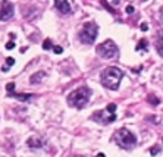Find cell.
<instances>
[{"instance_id":"cell-1","label":"cell","mask_w":163,"mask_h":157,"mask_svg":"<svg viewBox=\"0 0 163 157\" xmlns=\"http://www.w3.org/2000/svg\"><path fill=\"white\" fill-rule=\"evenodd\" d=\"M123 72L116 66H109L101 72V84L109 90H118Z\"/></svg>"},{"instance_id":"cell-2","label":"cell","mask_w":163,"mask_h":157,"mask_svg":"<svg viewBox=\"0 0 163 157\" xmlns=\"http://www.w3.org/2000/svg\"><path fill=\"white\" fill-rule=\"evenodd\" d=\"M91 97V90L88 87H81V88H77L73 90L71 94L68 95V104L72 106V107L77 109H82L88 103V100Z\"/></svg>"},{"instance_id":"cell-3","label":"cell","mask_w":163,"mask_h":157,"mask_svg":"<svg viewBox=\"0 0 163 157\" xmlns=\"http://www.w3.org/2000/svg\"><path fill=\"white\" fill-rule=\"evenodd\" d=\"M115 141L123 150H132L137 145V137L127 128H121L115 132Z\"/></svg>"},{"instance_id":"cell-4","label":"cell","mask_w":163,"mask_h":157,"mask_svg":"<svg viewBox=\"0 0 163 157\" xmlns=\"http://www.w3.org/2000/svg\"><path fill=\"white\" fill-rule=\"evenodd\" d=\"M116 104L115 103H110L107 104V107L104 109V110H97V112L91 116V119L97 123H101V125H109V123H112L113 121H116Z\"/></svg>"},{"instance_id":"cell-5","label":"cell","mask_w":163,"mask_h":157,"mask_svg":"<svg viewBox=\"0 0 163 157\" xmlns=\"http://www.w3.org/2000/svg\"><path fill=\"white\" fill-rule=\"evenodd\" d=\"M97 34H99V27L94 22H87L79 31V40L84 44H93L97 38Z\"/></svg>"},{"instance_id":"cell-6","label":"cell","mask_w":163,"mask_h":157,"mask_svg":"<svg viewBox=\"0 0 163 157\" xmlns=\"http://www.w3.org/2000/svg\"><path fill=\"white\" fill-rule=\"evenodd\" d=\"M97 53H99L100 57H103V59H113L118 56L119 53V49H118V46L115 44L112 40H106L103 41L101 44L97 46Z\"/></svg>"},{"instance_id":"cell-7","label":"cell","mask_w":163,"mask_h":157,"mask_svg":"<svg viewBox=\"0 0 163 157\" xmlns=\"http://www.w3.org/2000/svg\"><path fill=\"white\" fill-rule=\"evenodd\" d=\"M12 16H13V5L8 0H3L0 3V21H8Z\"/></svg>"},{"instance_id":"cell-8","label":"cell","mask_w":163,"mask_h":157,"mask_svg":"<svg viewBox=\"0 0 163 157\" xmlns=\"http://www.w3.org/2000/svg\"><path fill=\"white\" fill-rule=\"evenodd\" d=\"M54 6H56V9L59 10L60 13L63 15H69L72 13V0H54Z\"/></svg>"},{"instance_id":"cell-9","label":"cell","mask_w":163,"mask_h":157,"mask_svg":"<svg viewBox=\"0 0 163 157\" xmlns=\"http://www.w3.org/2000/svg\"><path fill=\"white\" fill-rule=\"evenodd\" d=\"M27 144H28V147L29 148H41V147H44V141L41 138H37V137H31V138H28V141H27Z\"/></svg>"},{"instance_id":"cell-10","label":"cell","mask_w":163,"mask_h":157,"mask_svg":"<svg viewBox=\"0 0 163 157\" xmlns=\"http://www.w3.org/2000/svg\"><path fill=\"white\" fill-rule=\"evenodd\" d=\"M156 49H157L159 54L163 56V29L159 31L157 35H156Z\"/></svg>"},{"instance_id":"cell-11","label":"cell","mask_w":163,"mask_h":157,"mask_svg":"<svg viewBox=\"0 0 163 157\" xmlns=\"http://www.w3.org/2000/svg\"><path fill=\"white\" fill-rule=\"evenodd\" d=\"M44 76H46V73L43 71L35 72V73L29 78V82H31V84H40V82L43 81V78H44Z\"/></svg>"},{"instance_id":"cell-12","label":"cell","mask_w":163,"mask_h":157,"mask_svg":"<svg viewBox=\"0 0 163 157\" xmlns=\"http://www.w3.org/2000/svg\"><path fill=\"white\" fill-rule=\"evenodd\" d=\"M9 95H12L15 99H19L21 101H29V100H32V94H15V93H10Z\"/></svg>"},{"instance_id":"cell-13","label":"cell","mask_w":163,"mask_h":157,"mask_svg":"<svg viewBox=\"0 0 163 157\" xmlns=\"http://www.w3.org/2000/svg\"><path fill=\"white\" fill-rule=\"evenodd\" d=\"M145 47H147V41H145V40H141L140 43L137 44L135 50H137V51H140V50H145Z\"/></svg>"},{"instance_id":"cell-14","label":"cell","mask_w":163,"mask_h":157,"mask_svg":"<svg viewBox=\"0 0 163 157\" xmlns=\"http://www.w3.org/2000/svg\"><path fill=\"white\" fill-rule=\"evenodd\" d=\"M149 101L153 104V106H157V104L160 103V100H159L156 95H153V94H150V95H149Z\"/></svg>"},{"instance_id":"cell-15","label":"cell","mask_w":163,"mask_h":157,"mask_svg":"<svg viewBox=\"0 0 163 157\" xmlns=\"http://www.w3.org/2000/svg\"><path fill=\"white\" fill-rule=\"evenodd\" d=\"M159 151H160V147H159V145H154V147H151V150H150V154H151V156H156Z\"/></svg>"},{"instance_id":"cell-16","label":"cell","mask_w":163,"mask_h":157,"mask_svg":"<svg viewBox=\"0 0 163 157\" xmlns=\"http://www.w3.org/2000/svg\"><path fill=\"white\" fill-rule=\"evenodd\" d=\"M6 90H8V94H10V93H13V90H15V84H13V82H10V84H8V85H6Z\"/></svg>"},{"instance_id":"cell-17","label":"cell","mask_w":163,"mask_h":157,"mask_svg":"<svg viewBox=\"0 0 163 157\" xmlns=\"http://www.w3.org/2000/svg\"><path fill=\"white\" fill-rule=\"evenodd\" d=\"M43 49H44V50L51 49V41H50V40H46L44 43H43Z\"/></svg>"},{"instance_id":"cell-18","label":"cell","mask_w":163,"mask_h":157,"mask_svg":"<svg viewBox=\"0 0 163 157\" xmlns=\"http://www.w3.org/2000/svg\"><path fill=\"white\" fill-rule=\"evenodd\" d=\"M53 50H54V53H56V54H60L62 51H63V49H62L60 46H54V47H53Z\"/></svg>"},{"instance_id":"cell-19","label":"cell","mask_w":163,"mask_h":157,"mask_svg":"<svg viewBox=\"0 0 163 157\" xmlns=\"http://www.w3.org/2000/svg\"><path fill=\"white\" fill-rule=\"evenodd\" d=\"M5 47H6L8 50H12V49L15 47V43H13V41H9V43H6V46H5Z\"/></svg>"},{"instance_id":"cell-20","label":"cell","mask_w":163,"mask_h":157,"mask_svg":"<svg viewBox=\"0 0 163 157\" xmlns=\"http://www.w3.org/2000/svg\"><path fill=\"white\" fill-rule=\"evenodd\" d=\"M6 63H8V65H9V68H10L15 63V59L13 57H8V59H6Z\"/></svg>"},{"instance_id":"cell-21","label":"cell","mask_w":163,"mask_h":157,"mask_svg":"<svg viewBox=\"0 0 163 157\" xmlns=\"http://www.w3.org/2000/svg\"><path fill=\"white\" fill-rule=\"evenodd\" d=\"M159 21H160V22L163 24V8L160 10H159Z\"/></svg>"},{"instance_id":"cell-22","label":"cell","mask_w":163,"mask_h":157,"mask_svg":"<svg viewBox=\"0 0 163 157\" xmlns=\"http://www.w3.org/2000/svg\"><path fill=\"white\" fill-rule=\"evenodd\" d=\"M147 29H149V25H147L145 22H143L141 24V31H147Z\"/></svg>"},{"instance_id":"cell-23","label":"cell","mask_w":163,"mask_h":157,"mask_svg":"<svg viewBox=\"0 0 163 157\" xmlns=\"http://www.w3.org/2000/svg\"><path fill=\"white\" fill-rule=\"evenodd\" d=\"M132 12H134V8H132V6H128L127 8V13H132Z\"/></svg>"},{"instance_id":"cell-24","label":"cell","mask_w":163,"mask_h":157,"mask_svg":"<svg viewBox=\"0 0 163 157\" xmlns=\"http://www.w3.org/2000/svg\"><path fill=\"white\" fill-rule=\"evenodd\" d=\"M97 157H106V156H104L103 153H99V154H97Z\"/></svg>"},{"instance_id":"cell-25","label":"cell","mask_w":163,"mask_h":157,"mask_svg":"<svg viewBox=\"0 0 163 157\" xmlns=\"http://www.w3.org/2000/svg\"><path fill=\"white\" fill-rule=\"evenodd\" d=\"M73 157H79V156H73Z\"/></svg>"}]
</instances>
